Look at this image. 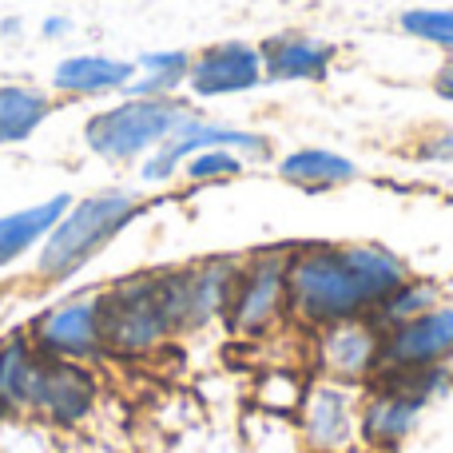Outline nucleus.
<instances>
[{
    "mask_svg": "<svg viewBox=\"0 0 453 453\" xmlns=\"http://www.w3.org/2000/svg\"><path fill=\"white\" fill-rule=\"evenodd\" d=\"M0 32H4V36H16V32H20V24H16V20H4V24H0Z\"/></svg>",
    "mask_w": 453,
    "mask_h": 453,
    "instance_id": "obj_29",
    "label": "nucleus"
},
{
    "mask_svg": "<svg viewBox=\"0 0 453 453\" xmlns=\"http://www.w3.org/2000/svg\"><path fill=\"white\" fill-rule=\"evenodd\" d=\"M100 386L88 362L68 358H44L36 374V390H32V414L48 418L52 426H80L96 410Z\"/></svg>",
    "mask_w": 453,
    "mask_h": 453,
    "instance_id": "obj_14",
    "label": "nucleus"
},
{
    "mask_svg": "<svg viewBox=\"0 0 453 453\" xmlns=\"http://www.w3.org/2000/svg\"><path fill=\"white\" fill-rule=\"evenodd\" d=\"M188 96H159V100H132L124 96L119 104L96 111L84 124V143L92 156L108 159V164H132V159H148L156 148H164L180 124L191 116Z\"/></svg>",
    "mask_w": 453,
    "mask_h": 453,
    "instance_id": "obj_3",
    "label": "nucleus"
},
{
    "mask_svg": "<svg viewBox=\"0 0 453 453\" xmlns=\"http://www.w3.org/2000/svg\"><path fill=\"white\" fill-rule=\"evenodd\" d=\"M441 287L434 279H418V274H406V279L398 282V287L390 290V295L378 303V311L370 314V322H374L378 330H394V326H402V322H410V319H418V314H426V311H434V306L441 303Z\"/></svg>",
    "mask_w": 453,
    "mask_h": 453,
    "instance_id": "obj_22",
    "label": "nucleus"
},
{
    "mask_svg": "<svg viewBox=\"0 0 453 453\" xmlns=\"http://www.w3.org/2000/svg\"><path fill=\"white\" fill-rule=\"evenodd\" d=\"M446 362H453V298H441L434 311L382 334V370L378 374L446 366Z\"/></svg>",
    "mask_w": 453,
    "mask_h": 453,
    "instance_id": "obj_11",
    "label": "nucleus"
},
{
    "mask_svg": "<svg viewBox=\"0 0 453 453\" xmlns=\"http://www.w3.org/2000/svg\"><path fill=\"white\" fill-rule=\"evenodd\" d=\"M263 84H322L334 68L338 48L306 32H279L258 44Z\"/></svg>",
    "mask_w": 453,
    "mask_h": 453,
    "instance_id": "obj_15",
    "label": "nucleus"
},
{
    "mask_svg": "<svg viewBox=\"0 0 453 453\" xmlns=\"http://www.w3.org/2000/svg\"><path fill=\"white\" fill-rule=\"evenodd\" d=\"M28 342L44 358L92 362L104 354V319H100V290L72 295L64 303L48 306L28 326Z\"/></svg>",
    "mask_w": 453,
    "mask_h": 453,
    "instance_id": "obj_10",
    "label": "nucleus"
},
{
    "mask_svg": "<svg viewBox=\"0 0 453 453\" xmlns=\"http://www.w3.org/2000/svg\"><path fill=\"white\" fill-rule=\"evenodd\" d=\"M135 80V60L84 52L56 64L52 88L68 100H96V96H124V88Z\"/></svg>",
    "mask_w": 453,
    "mask_h": 453,
    "instance_id": "obj_16",
    "label": "nucleus"
},
{
    "mask_svg": "<svg viewBox=\"0 0 453 453\" xmlns=\"http://www.w3.org/2000/svg\"><path fill=\"white\" fill-rule=\"evenodd\" d=\"M56 100L36 84H0V148L32 140L48 124Z\"/></svg>",
    "mask_w": 453,
    "mask_h": 453,
    "instance_id": "obj_20",
    "label": "nucleus"
},
{
    "mask_svg": "<svg viewBox=\"0 0 453 453\" xmlns=\"http://www.w3.org/2000/svg\"><path fill=\"white\" fill-rule=\"evenodd\" d=\"M207 148H226L234 156H242L247 164H266L271 159V135L263 132H250V127H239V124H223V119H207L199 111H191L188 119L180 124V132L156 148L148 159L140 164V175L143 183H172L180 175V167L188 164L196 151H207Z\"/></svg>",
    "mask_w": 453,
    "mask_h": 453,
    "instance_id": "obj_7",
    "label": "nucleus"
},
{
    "mask_svg": "<svg viewBox=\"0 0 453 453\" xmlns=\"http://www.w3.org/2000/svg\"><path fill=\"white\" fill-rule=\"evenodd\" d=\"M64 32H68V20H64V16H48V20H44V36L48 40L64 36Z\"/></svg>",
    "mask_w": 453,
    "mask_h": 453,
    "instance_id": "obj_28",
    "label": "nucleus"
},
{
    "mask_svg": "<svg viewBox=\"0 0 453 453\" xmlns=\"http://www.w3.org/2000/svg\"><path fill=\"white\" fill-rule=\"evenodd\" d=\"M311 366L319 378L366 390L382 370V330L370 319L334 322L311 334Z\"/></svg>",
    "mask_w": 453,
    "mask_h": 453,
    "instance_id": "obj_9",
    "label": "nucleus"
},
{
    "mask_svg": "<svg viewBox=\"0 0 453 453\" xmlns=\"http://www.w3.org/2000/svg\"><path fill=\"white\" fill-rule=\"evenodd\" d=\"M148 199H140L135 191L108 188L96 196L72 199L68 215L48 231V239L40 242L36 255V274L44 282H68L76 271H84L116 234H124L127 226L148 211Z\"/></svg>",
    "mask_w": 453,
    "mask_h": 453,
    "instance_id": "obj_2",
    "label": "nucleus"
},
{
    "mask_svg": "<svg viewBox=\"0 0 453 453\" xmlns=\"http://www.w3.org/2000/svg\"><path fill=\"white\" fill-rule=\"evenodd\" d=\"M263 84V56L247 40H219L191 56L188 96L191 100H223V96L255 92Z\"/></svg>",
    "mask_w": 453,
    "mask_h": 453,
    "instance_id": "obj_13",
    "label": "nucleus"
},
{
    "mask_svg": "<svg viewBox=\"0 0 453 453\" xmlns=\"http://www.w3.org/2000/svg\"><path fill=\"white\" fill-rule=\"evenodd\" d=\"M239 258L242 255H207L196 263L156 271L175 334H191V330H203L223 319L234 274H239Z\"/></svg>",
    "mask_w": 453,
    "mask_h": 453,
    "instance_id": "obj_6",
    "label": "nucleus"
},
{
    "mask_svg": "<svg viewBox=\"0 0 453 453\" xmlns=\"http://www.w3.org/2000/svg\"><path fill=\"white\" fill-rule=\"evenodd\" d=\"M68 207H72V196H64L60 191V196L44 199V203H36V207L0 215V266H8V263H16L20 255L36 250L40 242L48 239V231L68 215Z\"/></svg>",
    "mask_w": 453,
    "mask_h": 453,
    "instance_id": "obj_19",
    "label": "nucleus"
},
{
    "mask_svg": "<svg viewBox=\"0 0 453 453\" xmlns=\"http://www.w3.org/2000/svg\"><path fill=\"white\" fill-rule=\"evenodd\" d=\"M287 258L290 242L258 247L239 258L231 298L223 322L239 338H271L290 326V295H287Z\"/></svg>",
    "mask_w": 453,
    "mask_h": 453,
    "instance_id": "obj_5",
    "label": "nucleus"
},
{
    "mask_svg": "<svg viewBox=\"0 0 453 453\" xmlns=\"http://www.w3.org/2000/svg\"><path fill=\"white\" fill-rule=\"evenodd\" d=\"M100 319L104 354H116V358H148V354H156L159 346H167L175 338L156 271L127 274V279L104 287Z\"/></svg>",
    "mask_w": 453,
    "mask_h": 453,
    "instance_id": "obj_4",
    "label": "nucleus"
},
{
    "mask_svg": "<svg viewBox=\"0 0 453 453\" xmlns=\"http://www.w3.org/2000/svg\"><path fill=\"white\" fill-rule=\"evenodd\" d=\"M434 96H438V100H446V104H453V56H449V60H441V68L434 72Z\"/></svg>",
    "mask_w": 453,
    "mask_h": 453,
    "instance_id": "obj_27",
    "label": "nucleus"
},
{
    "mask_svg": "<svg viewBox=\"0 0 453 453\" xmlns=\"http://www.w3.org/2000/svg\"><path fill=\"white\" fill-rule=\"evenodd\" d=\"M180 172H183V180L196 183V188L199 183H226V180H239V175L247 172V159L226 151V148H207V151H196Z\"/></svg>",
    "mask_w": 453,
    "mask_h": 453,
    "instance_id": "obj_24",
    "label": "nucleus"
},
{
    "mask_svg": "<svg viewBox=\"0 0 453 453\" xmlns=\"http://www.w3.org/2000/svg\"><path fill=\"white\" fill-rule=\"evenodd\" d=\"M279 175L298 191H334V188H346L362 175V167L354 164L350 156L342 151H330V148H295L279 159Z\"/></svg>",
    "mask_w": 453,
    "mask_h": 453,
    "instance_id": "obj_17",
    "label": "nucleus"
},
{
    "mask_svg": "<svg viewBox=\"0 0 453 453\" xmlns=\"http://www.w3.org/2000/svg\"><path fill=\"white\" fill-rule=\"evenodd\" d=\"M358 410H362L358 386L314 378L306 386V398L295 414V426L303 434L306 453H362Z\"/></svg>",
    "mask_w": 453,
    "mask_h": 453,
    "instance_id": "obj_8",
    "label": "nucleus"
},
{
    "mask_svg": "<svg viewBox=\"0 0 453 453\" xmlns=\"http://www.w3.org/2000/svg\"><path fill=\"white\" fill-rule=\"evenodd\" d=\"M398 24L406 36L426 40V44L453 56V8H410V12H402Z\"/></svg>",
    "mask_w": 453,
    "mask_h": 453,
    "instance_id": "obj_25",
    "label": "nucleus"
},
{
    "mask_svg": "<svg viewBox=\"0 0 453 453\" xmlns=\"http://www.w3.org/2000/svg\"><path fill=\"white\" fill-rule=\"evenodd\" d=\"M414 159L453 167V127H434V132H426L422 140L414 143Z\"/></svg>",
    "mask_w": 453,
    "mask_h": 453,
    "instance_id": "obj_26",
    "label": "nucleus"
},
{
    "mask_svg": "<svg viewBox=\"0 0 453 453\" xmlns=\"http://www.w3.org/2000/svg\"><path fill=\"white\" fill-rule=\"evenodd\" d=\"M44 354L28 342V334H12L0 342V418L32 414V390Z\"/></svg>",
    "mask_w": 453,
    "mask_h": 453,
    "instance_id": "obj_18",
    "label": "nucleus"
},
{
    "mask_svg": "<svg viewBox=\"0 0 453 453\" xmlns=\"http://www.w3.org/2000/svg\"><path fill=\"white\" fill-rule=\"evenodd\" d=\"M406 274V258L382 242H290V322L314 334L334 322L370 319Z\"/></svg>",
    "mask_w": 453,
    "mask_h": 453,
    "instance_id": "obj_1",
    "label": "nucleus"
},
{
    "mask_svg": "<svg viewBox=\"0 0 453 453\" xmlns=\"http://www.w3.org/2000/svg\"><path fill=\"white\" fill-rule=\"evenodd\" d=\"M306 386L311 382H306L298 370H271V374L263 378V386H258V406H263V414L295 418L306 398Z\"/></svg>",
    "mask_w": 453,
    "mask_h": 453,
    "instance_id": "obj_23",
    "label": "nucleus"
},
{
    "mask_svg": "<svg viewBox=\"0 0 453 453\" xmlns=\"http://www.w3.org/2000/svg\"><path fill=\"white\" fill-rule=\"evenodd\" d=\"M188 68H191V52H183V48L143 52L140 60H135V80L124 88V96H132V100L180 96V88H188Z\"/></svg>",
    "mask_w": 453,
    "mask_h": 453,
    "instance_id": "obj_21",
    "label": "nucleus"
},
{
    "mask_svg": "<svg viewBox=\"0 0 453 453\" xmlns=\"http://www.w3.org/2000/svg\"><path fill=\"white\" fill-rule=\"evenodd\" d=\"M426 410H430V402H422L414 390L390 382V378H374L362 390V410H358L362 453H394L418 430Z\"/></svg>",
    "mask_w": 453,
    "mask_h": 453,
    "instance_id": "obj_12",
    "label": "nucleus"
}]
</instances>
